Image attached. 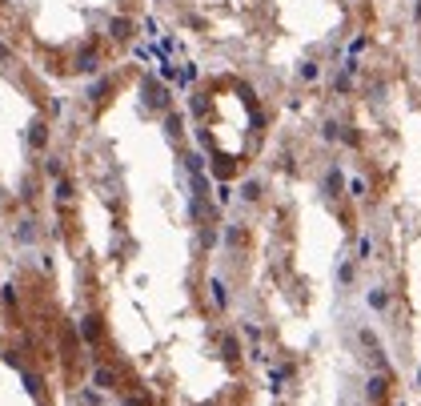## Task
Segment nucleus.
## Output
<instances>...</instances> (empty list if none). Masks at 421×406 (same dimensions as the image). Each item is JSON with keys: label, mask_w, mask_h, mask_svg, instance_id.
I'll list each match as a JSON object with an SVG mask.
<instances>
[{"label": "nucleus", "mask_w": 421, "mask_h": 406, "mask_svg": "<svg viewBox=\"0 0 421 406\" xmlns=\"http://www.w3.org/2000/svg\"><path fill=\"white\" fill-rule=\"evenodd\" d=\"M4 57H8V49H4V45H0V60H4Z\"/></svg>", "instance_id": "obj_5"}, {"label": "nucleus", "mask_w": 421, "mask_h": 406, "mask_svg": "<svg viewBox=\"0 0 421 406\" xmlns=\"http://www.w3.org/2000/svg\"><path fill=\"white\" fill-rule=\"evenodd\" d=\"M28 141H32V149H40V145L49 141V125H40V121H36V125H32V133H28Z\"/></svg>", "instance_id": "obj_1"}, {"label": "nucleus", "mask_w": 421, "mask_h": 406, "mask_svg": "<svg viewBox=\"0 0 421 406\" xmlns=\"http://www.w3.org/2000/svg\"><path fill=\"white\" fill-rule=\"evenodd\" d=\"M85 338H97V318H85Z\"/></svg>", "instance_id": "obj_3"}, {"label": "nucleus", "mask_w": 421, "mask_h": 406, "mask_svg": "<svg viewBox=\"0 0 421 406\" xmlns=\"http://www.w3.org/2000/svg\"><path fill=\"white\" fill-rule=\"evenodd\" d=\"M97 386H112V374L108 370H97Z\"/></svg>", "instance_id": "obj_4"}, {"label": "nucleus", "mask_w": 421, "mask_h": 406, "mask_svg": "<svg viewBox=\"0 0 421 406\" xmlns=\"http://www.w3.org/2000/svg\"><path fill=\"white\" fill-rule=\"evenodd\" d=\"M129 28H133L129 20H112V36H116V41H124V36H129Z\"/></svg>", "instance_id": "obj_2"}]
</instances>
